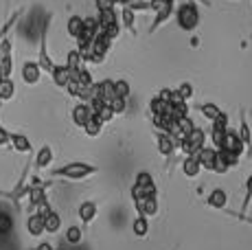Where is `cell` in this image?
<instances>
[{"label": "cell", "mask_w": 252, "mask_h": 250, "mask_svg": "<svg viewBox=\"0 0 252 250\" xmlns=\"http://www.w3.org/2000/svg\"><path fill=\"white\" fill-rule=\"evenodd\" d=\"M96 171H99V167L90 165V162L72 160V162H66V165L51 169V176L53 178H66V180H84V178L94 176Z\"/></svg>", "instance_id": "cell-1"}, {"label": "cell", "mask_w": 252, "mask_h": 250, "mask_svg": "<svg viewBox=\"0 0 252 250\" xmlns=\"http://www.w3.org/2000/svg\"><path fill=\"white\" fill-rule=\"evenodd\" d=\"M176 20L178 27L182 31H195V27L200 25V9H197V2L193 0H184L180 7H176Z\"/></svg>", "instance_id": "cell-2"}, {"label": "cell", "mask_w": 252, "mask_h": 250, "mask_svg": "<svg viewBox=\"0 0 252 250\" xmlns=\"http://www.w3.org/2000/svg\"><path fill=\"white\" fill-rule=\"evenodd\" d=\"M51 20H53V16L48 13L46 16V20H44V25H42L40 29V53H37V66L42 68V73H48L51 75V70L55 68V62H53V57L48 55V27H51Z\"/></svg>", "instance_id": "cell-3"}, {"label": "cell", "mask_w": 252, "mask_h": 250, "mask_svg": "<svg viewBox=\"0 0 252 250\" xmlns=\"http://www.w3.org/2000/svg\"><path fill=\"white\" fill-rule=\"evenodd\" d=\"M206 145V132L202 127H193L191 132H187L180 141V147L184 152V156H195L202 147Z\"/></svg>", "instance_id": "cell-4"}, {"label": "cell", "mask_w": 252, "mask_h": 250, "mask_svg": "<svg viewBox=\"0 0 252 250\" xmlns=\"http://www.w3.org/2000/svg\"><path fill=\"white\" fill-rule=\"evenodd\" d=\"M147 195H156V182H154L152 174L140 171L136 176V180H134V187H132V200L147 198Z\"/></svg>", "instance_id": "cell-5"}, {"label": "cell", "mask_w": 252, "mask_h": 250, "mask_svg": "<svg viewBox=\"0 0 252 250\" xmlns=\"http://www.w3.org/2000/svg\"><path fill=\"white\" fill-rule=\"evenodd\" d=\"M220 150L230 152V154H235V156L241 158V154H244L246 147H244V143H241V138H239V132H235L232 127H226L224 129V136H221Z\"/></svg>", "instance_id": "cell-6"}, {"label": "cell", "mask_w": 252, "mask_h": 250, "mask_svg": "<svg viewBox=\"0 0 252 250\" xmlns=\"http://www.w3.org/2000/svg\"><path fill=\"white\" fill-rule=\"evenodd\" d=\"M173 11H176V0H164L162 7L158 9V11H154L156 16H154V22H152V27H149V33H156L164 22H169V18L173 16Z\"/></svg>", "instance_id": "cell-7"}, {"label": "cell", "mask_w": 252, "mask_h": 250, "mask_svg": "<svg viewBox=\"0 0 252 250\" xmlns=\"http://www.w3.org/2000/svg\"><path fill=\"white\" fill-rule=\"evenodd\" d=\"M195 158H197V162H200L202 169H206V171H215V165H217V150H215V147L204 145L200 152L195 154Z\"/></svg>", "instance_id": "cell-8"}, {"label": "cell", "mask_w": 252, "mask_h": 250, "mask_svg": "<svg viewBox=\"0 0 252 250\" xmlns=\"http://www.w3.org/2000/svg\"><path fill=\"white\" fill-rule=\"evenodd\" d=\"M134 206H136V213H143L147 218H154L158 213V198L156 195H147V198L134 200Z\"/></svg>", "instance_id": "cell-9"}, {"label": "cell", "mask_w": 252, "mask_h": 250, "mask_svg": "<svg viewBox=\"0 0 252 250\" xmlns=\"http://www.w3.org/2000/svg\"><path fill=\"white\" fill-rule=\"evenodd\" d=\"M42 77V68L37 66V62H24L22 64V81L27 86H35Z\"/></svg>", "instance_id": "cell-10"}, {"label": "cell", "mask_w": 252, "mask_h": 250, "mask_svg": "<svg viewBox=\"0 0 252 250\" xmlns=\"http://www.w3.org/2000/svg\"><path fill=\"white\" fill-rule=\"evenodd\" d=\"M27 233L31 235V237H42V235H44V215H42L40 211H35V213L29 215Z\"/></svg>", "instance_id": "cell-11"}, {"label": "cell", "mask_w": 252, "mask_h": 250, "mask_svg": "<svg viewBox=\"0 0 252 250\" xmlns=\"http://www.w3.org/2000/svg\"><path fill=\"white\" fill-rule=\"evenodd\" d=\"M94 114H92L90 105L86 103V101H81V103H77L75 108H72V123L77 125V127H84L86 123H88V119H92Z\"/></svg>", "instance_id": "cell-12"}, {"label": "cell", "mask_w": 252, "mask_h": 250, "mask_svg": "<svg viewBox=\"0 0 252 250\" xmlns=\"http://www.w3.org/2000/svg\"><path fill=\"white\" fill-rule=\"evenodd\" d=\"M239 138H241V143H244V147L248 150V156H252V129L248 125V119H246L244 110L239 112Z\"/></svg>", "instance_id": "cell-13"}, {"label": "cell", "mask_w": 252, "mask_h": 250, "mask_svg": "<svg viewBox=\"0 0 252 250\" xmlns=\"http://www.w3.org/2000/svg\"><path fill=\"white\" fill-rule=\"evenodd\" d=\"M9 145H11L16 152H20V154H31L33 152L31 141H29V136H24L22 132H11L9 134Z\"/></svg>", "instance_id": "cell-14"}, {"label": "cell", "mask_w": 252, "mask_h": 250, "mask_svg": "<svg viewBox=\"0 0 252 250\" xmlns=\"http://www.w3.org/2000/svg\"><path fill=\"white\" fill-rule=\"evenodd\" d=\"M206 204L211 206V209H220V211L228 209V193H226L224 189H213L206 198Z\"/></svg>", "instance_id": "cell-15"}, {"label": "cell", "mask_w": 252, "mask_h": 250, "mask_svg": "<svg viewBox=\"0 0 252 250\" xmlns=\"http://www.w3.org/2000/svg\"><path fill=\"white\" fill-rule=\"evenodd\" d=\"M51 162H53V150H51V145H42L40 150H37L35 158H33V165H35L37 171H42V169H46V167H51Z\"/></svg>", "instance_id": "cell-16"}, {"label": "cell", "mask_w": 252, "mask_h": 250, "mask_svg": "<svg viewBox=\"0 0 252 250\" xmlns=\"http://www.w3.org/2000/svg\"><path fill=\"white\" fill-rule=\"evenodd\" d=\"M51 79L57 88H66L70 81V70L66 68V64H55V68L51 70Z\"/></svg>", "instance_id": "cell-17"}, {"label": "cell", "mask_w": 252, "mask_h": 250, "mask_svg": "<svg viewBox=\"0 0 252 250\" xmlns=\"http://www.w3.org/2000/svg\"><path fill=\"white\" fill-rule=\"evenodd\" d=\"M79 219L84 224H90L92 219L96 218V213H99V206H96V202H92V200H86V202H81L79 204Z\"/></svg>", "instance_id": "cell-18"}, {"label": "cell", "mask_w": 252, "mask_h": 250, "mask_svg": "<svg viewBox=\"0 0 252 250\" xmlns=\"http://www.w3.org/2000/svg\"><path fill=\"white\" fill-rule=\"evenodd\" d=\"M60 228H62L60 213H57V211H53V209H48L44 213V233L55 235V233H60Z\"/></svg>", "instance_id": "cell-19"}, {"label": "cell", "mask_w": 252, "mask_h": 250, "mask_svg": "<svg viewBox=\"0 0 252 250\" xmlns=\"http://www.w3.org/2000/svg\"><path fill=\"white\" fill-rule=\"evenodd\" d=\"M156 141H158V150H160L162 156H171V154L176 152V145H178V143L173 141V138L169 136L167 132H158V134H156Z\"/></svg>", "instance_id": "cell-20"}, {"label": "cell", "mask_w": 252, "mask_h": 250, "mask_svg": "<svg viewBox=\"0 0 252 250\" xmlns=\"http://www.w3.org/2000/svg\"><path fill=\"white\" fill-rule=\"evenodd\" d=\"M96 97H99L103 103H108L112 97H116L114 90V79H103L101 84H96Z\"/></svg>", "instance_id": "cell-21"}, {"label": "cell", "mask_w": 252, "mask_h": 250, "mask_svg": "<svg viewBox=\"0 0 252 250\" xmlns=\"http://www.w3.org/2000/svg\"><path fill=\"white\" fill-rule=\"evenodd\" d=\"M66 68L70 70V79H75L77 77V73H79V68L84 66V60H81V55H79V51L77 49H72L70 53H68V57H66Z\"/></svg>", "instance_id": "cell-22"}, {"label": "cell", "mask_w": 252, "mask_h": 250, "mask_svg": "<svg viewBox=\"0 0 252 250\" xmlns=\"http://www.w3.org/2000/svg\"><path fill=\"white\" fill-rule=\"evenodd\" d=\"M171 108H173V105L169 103L167 99H162L160 94H158V97H154L152 103H149L152 114H164V117H171Z\"/></svg>", "instance_id": "cell-23"}, {"label": "cell", "mask_w": 252, "mask_h": 250, "mask_svg": "<svg viewBox=\"0 0 252 250\" xmlns=\"http://www.w3.org/2000/svg\"><path fill=\"white\" fill-rule=\"evenodd\" d=\"M132 230H134V235H136V237H147V233H149V218H147V215L138 213L136 219L132 222Z\"/></svg>", "instance_id": "cell-24"}, {"label": "cell", "mask_w": 252, "mask_h": 250, "mask_svg": "<svg viewBox=\"0 0 252 250\" xmlns=\"http://www.w3.org/2000/svg\"><path fill=\"white\" fill-rule=\"evenodd\" d=\"M182 171H184V176H187V178H195V176L202 171V167H200V162H197V158H195V156H184Z\"/></svg>", "instance_id": "cell-25"}, {"label": "cell", "mask_w": 252, "mask_h": 250, "mask_svg": "<svg viewBox=\"0 0 252 250\" xmlns=\"http://www.w3.org/2000/svg\"><path fill=\"white\" fill-rule=\"evenodd\" d=\"M81 29H84V18L81 16H70L68 22H66V31H68V35L72 40H77V37L81 35Z\"/></svg>", "instance_id": "cell-26"}, {"label": "cell", "mask_w": 252, "mask_h": 250, "mask_svg": "<svg viewBox=\"0 0 252 250\" xmlns=\"http://www.w3.org/2000/svg\"><path fill=\"white\" fill-rule=\"evenodd\" d=\"M134 9L132 7H123L121 9V27L129 29L132 33H136V29H134V25H136V18H134Z\"/></svg>", "instance_id": "cell-27"}, {"label": "cell", "mask_w": 252, "mask_h": 250, "mask_svg": "<svg viewBox=\"0 0 252 250\" xmlns=\"http://www.w3.org/2000/svg\"><path fill=\"white\" fill-rule=\"evenodd\" d=\"M13 94H16V84L13 79H0V101H11Z\"/></svg>", "instance_id": "cell-28"}, {"label": "cell", "mask_w": 252, "mask_h": 250, "mask_svg": "<svg viewBox=\"0 0 252 250\" xmlns=\"http://www.w3.org/2000/svg\"><path fill=\"white\" fill-rule=\"evenodd\" d=\"M13 73V55H0V79H9Z\"/></svg>", "instance_id": "cell-29"}, {"label": "cell", "mask_w": 252, "mask_h": 250, "mask_svg": "<svg viewBox=\"0 0 252 250\" xmlns=\"http://www.w3.org/2000/svg\"><path fill=\"white\" fill-rule=\"evenodd\" d=\"M11 230H13V218L7 211L0 209V237H7Z\"/></svg>", "instance_id": "cell-30"}, {"label": "cell", "mask_w": 252, "mask_h": 250, "mask_svg": "<svg viewBox=\"0 0 252 250\" xmlns=\"http://www.w3.org/2000/svg\"><path fill=\"white\" fill-rule=\"evenodd\" d=\"M81 129H84V132L88 134L90 138H96L101 134V129H103V123H101L96 117H92V119H88V123H86Z\"/></svg>", "instance_id": "cell-31"}, {"label": "cell", "mask_w": 252, "mask_h": 250, "mask_svg": "<svg viewBox=\"0 0 252 250\" xmlns=\"http://www.w3.org/2000/svg\"><path fill=\"white\" fill-rule=\"evenodd\" d=\"M200 112L204 114L208 121H215V119L221 114V108H220V105H215V103H211V101H208V103H202V105H200Z\"/></svg>", "instance_id": "cell-32"}, {"label": "cell", "mask_w": 252, "mask_h": 250, "mask_svg": "<svg viewBox=\"0 0 252 250\" xmlns=\"http://www.w3.org/2000/svg\"><path fill=\"white\" fill-rule=\"evenodd\" d=\"M81 237H84L81 226H68V230H66V242L77 246V244H81Z\"/></svg>", "instance_id": "cell-33"}, {"label": "cell", "mask_w": 252, "mask_h": 250, "mask_svg": "<svg viewBox=\"0 0 252 250\" xmlns=\"http://www.w3.org/2000/svg\"><path fill=\"white\" fill-rule=\"evenodd\" d=\"M250 202H252V174L248 176V180H246V195H244V204H241L239 213H248Z\"/></svg>", "instance_id": "cell-34"}, {"label": "cell", "mask_w": 252, "mask_h": 250, "mask_svg": "<svg viewBox=\"0 0 252 250\" xmlns=\"http://www.w3.org/2000/svg\"><path fill=\"white\" fill-rule=\"evenodd\" d=\"M114 90H116V97H123V99L129 97V84H127V81L116 79L114 81Z\"/></svg>", "instance_id": "cell-35"}, {"label": "cell", "mask_w": 252, "mask_h": 250, "mask_svg": "<svg viewBox=\"0 0 252 250\" xmlns=\"http://www.w3.org/2000/svg\"><path fill=\"white\" fill-rule=\"evenodd\" d=\"M108 105H110V110H112L114 114H123L125 112V99L123 97H112L108 101Z\"/></svg>", "instance_id": "cell-36"}, {"label": "cell", "mask_w": 252, "mask_h": 250, "mask_svg": "<svg viewBox=\"0 0 252 250\" xmlns=\"http://www.w3.org/2000/svg\"><path fill=\"white\" fill-rule=\"evenodd\" d=\"M211 123H213L211 129H220V132H221V129H226V127H230V125H228V114H226V112H221L220 117H217L215 121H211Z\"/></svg>", "instance_id": "cell-37"}, {"label": "cell", "mask_w": 252, "mask_h": 250, "mask_svg": "<svg viewBox=\"0 0 252 250\" xmlns=\"http://www.w3.org/2000/svg\"><path fill=\"white\" fill-rule=\"evenodd\" d=\"M176 90H178V94H180L184 101H189V99L193 97V86L191 84H180Z\"/></svg>", "instance_id": "cell-38"}, {"label": "cell", "mask_w": 252, "mask_h": 250, "mask_svg": "<svg viewBox=\"0 0 252 250\" xmlns=\"http://www.w3.org/2000/svg\"><path fill=\"white\" fill-rule=\"evenodd\" d=\"M228 215H232V218H237L239 222H246V224H252V218H248L246 213H239V211H230V209H224Z\"/></svg>", "instance_id": "cell-39"}, {"label": "cell", "mask_w": 252, "mask_h": 250, "mask_svg": "<svg viewBox=\"0 0 252 250\" xmlns=\"http://www.w3.org/2000/svg\"><path fill=\"white\" fill-rule=\"evenodd\" d=\"M9 134H11V132H9V129L4 127L2 123H0V147L9 145Z\"/></svg>", "instance_id": "cell-40"}, {"label": "cell", "mask_w": 252, "mask_h": 250, "mask_svg": "<svg viewBox=\"0 0 252 250\" xmlns=\"http://www.w3.org/2000/svg\"><path fill=\"white\" fill-rule=\"evenodd\" d=\"M94 2H96V9H116L114 0H94Z\"/></svg>", "instance_id": "cell-41"}, {"label": "cell", "mask_w": 252, "mask_h": 250, "mask_svg": "<svg viewBox=\"0 0 252 250\" xmlns=\"http://www.w3.org/2000/svg\"><path fill=\"white\" fill-rule=\"evenodd\" d=\"M33 250H55V248H53V244H48V242H42L40 246H35Z\"/></svg>", "instance_id": "cell-42"}, {"label": "cell", "mask_w": 252, "mask_h": 250, "mask_svg": "<svg viewBox=\"0 0 252 250\" xmlns=\"http://www.w3.org/2000/svg\"><path fill=\"white\" fill-rule=\"evenodd\" d=\"M193 2H197V4H204V7H213V2H211V0H193Z\"/></svg>", "instance_id": "cell-43"}]
</instances>
